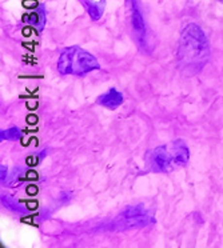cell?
Listing matches in <instances>:
<instances>
[{"instance_id":"obj_1","label":"cell","mask_w":223,"mask_h":248,"mask_svg":"<svg viewBox=\"0 0 223 248\" xmlns=\"http://www.w3.org/2000/svg\"><path fill=\"white\" fill-rule=\"evenodd\" d=\"M210 56V47L206 35L194 23L183 30L178 47L179 67L187 75H194L202 70Z\"/></svg>"},{"instance_id":"obj_5","label":"cell","mask_w":223,"mask_h":248,"mask_svg":"<svg viewBox=\"0 0 223 248\" xmlns=\"http://www.w3.org/2000/svg\"><path fill=\"white\" fill-rule=\"evenodd\" d=\"M128 6H130L132 28H134V31L138 35V38H144V35H146V26H144V19L142 16V12L139 11V7L136 4L135 0H128Z\"/></svg>"},{"instance_id":"obj_6","label":"cell","mask_w":223,"mask_h":248,"mask_svg":"<svg viewBox=\"0 0 223 248\" xmlns=\"http://www.w3.org/2000/svg\"><path fill=\"white\" fill-rule=\"evenodd\" d=\"M98 103L102 104L103 107L110 108V109H115V108H118L123 103V95L118 90L111 88V90L104 92L103 95H100L98 97Z\"/></svg>"},{"instance_id":"obj_7","label":"cell","mask_w":223,"mask_h":248,"mask_svg":"<svg viewBox=\"0 0 223 248\" xmlns=\"http://www.w3.org/2000/svg\"><path fill=\"white\" fill-rule=\"evenodd\" d=\"M86 8H87L88 14H90V16L93 17L94 20H99L100 16H102V14H103V6H102V3H87L86 4Z\"/></svg>"},{"instance_id":"obj_2","label":"cell","mask_w":223,"mask_h":248,"mask_svg":"<svg viewBox=\"0 0 223 248\" xmlns=\"http://www.w3.org/2000/svg\"><path fill=\"white\" fill-rule=\"evenodd\" d=\"M190 159L189 147L183 140H174L153 148L146 154V167L151 172H171L186 166Z\"/></svg>"},{"instance_id":"obj_9","label":"cell","mask_w":223,"mask_h":248,"mask_svg":"<svg viewBox=\"0 0 223 248\" xmlns=\"http://www.w3.org/2000/svg\"><path fill=\"white\" fill-rule=\"evenodd\" d=\"M6 175H7V167L1 166V182H3V183L6 182Z\"/></svg>"},{"instance_id":"obj_4","label":"cell","mask_w":223,"mask_h":248,"mask_svg":"<svg viewBox=\"0 0 223 248\" xmlns=\"http://www.w3.org/2000/svg\"><path fill=\"white\" fill-rule=\"evenodd\" d=\"M153 220L150 215L147 214V211L142 205H135L130 207L126 211L122 212L119 216V223L123 228H131V227H142L148 224Z\"/></svg>"},{"instance_id":"obj_8","label":"cell","mask_w":223,"mask_h":248,"mask_svg":"<svg viewBox=\"0 0 223 248\" xmlns=\"http://www.w3.org/2000/svg\"><path fill=\"white\" fill-rule=\"evenodd\" d=\"M20 135H22V132L17 127H12V128H8V130L0 132L1 140H16V139L20 138Z\"/></svg>"},{"instance_id":"obj_3","label":"cell","mask_w":223,"mask_h":248,"mask_svg":"<svg viewBox=\"0 0 223 248\" xmlns=\"http://www.w3.org/2000/svg\"><path fill=\"white\" fill-rule=\"evenodd\" d=\"M99 68L100 64L96 58L77 46L65 48L58 60V70L62 75L80 76Z\"/></svg>"}]
</instances>
